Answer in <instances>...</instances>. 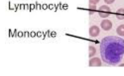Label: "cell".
I'll use <instances>...</instances> for the list:
<instances>
[{
    "label": "cell",
    "mask_w": 124,
    "mask_h": 76,
    "mask_svg": "<svg viewBox=\"0 0 124 76\" xmlns=\"http://www.w3.org/2000/svg\"><path fill=\"white\" fill-rule=\"evenodd\" d=\"M100 54L102 60L111 65H116L124 55V40L116 36L103 38L100 43Z\"/></svg>",
    "instance_id": "6da1fadb"
},
{
    "label": "cell",
    "mask_w": 124,
    "mask_h": 76,
    "mask_svg": "<svg viewBox=\"0 0 124 76\" xmlns=\"http://www.w3.org/2000/svg\"><path fill=\"white\" fill-rule=\"evenodd\" d=\"M111 9L107 5H102L98 9V14L101 17L106 18L110 15Z\"/></svg>",
    "instance_id": "7a4b0ae2"
},
{
    "label": "cell",
    "mask_w": 124,
    "mask_h": 76,
    "mask_svg": "<svg viewBox=\"0 0 124 76\" xmlns=\"http://www.w3.org/2000/svg\"><path fill=\"white\" fill-rule=\"evenodd\" d=\"M100 26L104 30L108 31L112 28L113 24L110 20L106 19L103 20L101 21Z\"/></svg>",
    "instance_id": "3957f363"
},
{
    "label": "cell",
    "mask_w": 124,
    "mask_h": 76,
    "mask_svg": "<svg viewBox=\"0 0 124 76\" xmlns=\"http://www.w3.org/2000/svg\"><path fill=\"white\" fill-rule=\"evenodd\" d=\"M100 29L96 25H93L89 28V34L90 36L93 37H97L100 34Z\"/></svg>",
    "instance_id": "277c9868"
},
{
    "label": "cell",
    "mask_w": 124,
    "mask_h": 76,
    "mask_svg": "<svg viewBox=\"0 0 124 76\" xmlns=\"http://www.w3.org/2000/svg\"><path fill=\"white\" fill-rule=\"evenodd\" d=\"M101 61L98 57L93 58L89 61V66L90 67H99L101 66Z\"/></svg>",
    "instance_id": "5b68a950"
},
{
    "label": "cell",
    "mask_w": 124,
    "mask_h": 76,
    "mask_svg": "<svg viewBox=\"0 0 124 76\" xmlns=\"http://www.w3.org/2000/svg\"><path fill=\"white\" fill-rule=\"evenodd\" d=\"M117 18L120 20H123L124 19V8H121L117 10L116 14Z\"/></svg>",
    "instance_id": "8992f818"
},
{
    "label": "cell",
    "mask_w": 124,
    "mask_h": 76,
    "mask_svg": "<svg viewBox=\"0 0 124 76\" xmlns=\"http://www.w3.org/2000/svg\"><path fill=\"white\" fill-rule=\"evenodd\" d=\"M117 34L121 36H124V25H119L116 29Z\"/></svg>",
    "instance_id": "52a82bcc"
},
{
    "label": "cell",
    "mask_w": 124,
    "mask_h": 76,
    "mask_svg": "<svg viewBox=\"0 0 124 76\" xmlns=\"http://www.w3.org/2000/svg\"><path fill=\"white\" fill-rule=\"evenodd\" d=\"M96 50L94 46H90L89 47V57H91L92 56H94L96 54Z\"/></svg>",
    "instance_id": "ba28073f"
},
{
    "label": "cell",
    "mask_w": 124,
    "mask_h": 76,
    "mask_svg": "<svg viewBox=\"0 0 124 76\" xmlns=\"http://www.w3.org/2000/svg\"><path fill=\"white\" fill-rule=\"evenodd\" d=\"M89 9L90 14H93L95 11V10L96 9V6L94 4H90V5H89Z\"/></svg>",
    "instance_id": "9c48e42d"
},
{
    "label": "cell",
    "mask_w": 124,
    "mask_h": 76,
    "mask_svg": "<svg viewBox=\"0 0 124 76\" xmlns=\"http://www.w3.org/2000/svg\"><path fill=\"white\" fill-rule=\"evenodd\" d=\"M99 1L100 0H89V2L91 4L95 5L97 4L99 2Z\"/></svg>",
    "instance_id": "30bf717a"
},
{
    "label": "cell",
    "mask_w": 124,
    "mask_h": 76,
    "mask_svg": "<svg viewBox=\"0 0 124 76\" xmlns=\"http://www.w3.org/2000/svg\"><path fill=\"white\" fill-rule=\"evenodd\" d=\"M115 0H104L105 3L107 4H111L115 2Z\"/></svg>",
    "instance_id": "8fae6325"
},
{
    "label": "cell",
    "mask_w": 124,
    "mask_h": 76,
    "mask_svg": "<svg viewBox=\"0 0 124 76\" xmlns=\"http://www.w3.org/2000/svg\"><path fill=\"white\" fill-rule=\"evenodd\" d=\"M119 66H120V67H121V66H124V64H122L120 65H119Z\"/></svg>",
    "instance_id": "7c38bea8"
}]
</instances>
